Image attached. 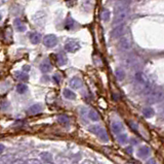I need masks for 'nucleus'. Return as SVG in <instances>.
<instances>
[{"instance_id":"f257e3e1","label":"nucleus","mask_w":164,"mask_h":164,"mask_svg":"<svg viewBox=\"0 0 164 164\" xmlns=\"http://www.w3.org/2000/svg\"><path fill=\"white\" fill-rule=\"evenodd\" d=\"M129 9L127 5H118L115 7V17L113 21V25L121 24L126 18L128 17Z\"/></svg>"},{"instance_id":"f03ea898","label":"nucleus","mask_w":164,"mask_h":164,"mask_svg":"<svg viewBox=\"0 0 164 164\" xmlns=\"http://www.w3.org/2000/svg\"><path fill=\"white\" fill-rule=\"evenodd\" d=\"M131 46H132V39L131 37H130L129 32H127L126 34L124 33L121 37L120 42H119V47H120L121 50L123 51H127L131 49Z\"/></svg>"},{"instance_id":"7ed1b4c3","label":"nucleus","mask_w":164,"mask_h":164,"mask_svg":"<svg viewBox=\"0 0 164 164\" xmlns=\"http://www.w3.org/2000/svg\"><path fill=\"white\" fill-rule=\"evenodd\" d=\"M80 49V44L74 39H67L65 42V50L70 53H75Z\"/></svg>"},{"instance_id":"20e7f679","label":"nucleus","mask_w":164,"mask_h":164,"mask_svg":"<svg viewBox=\"0 0 164 164\" xmlns=\"http://www.w3.org/2000/svg\"><path fill=\"white\" fill-rule=\"evenodd\" d=\"M57 43H58V38L54 34H48L43 38V44L46 48H54L57 46Z\"/></svg>"},{"instance_id":"39448f33","label":"nucleus","mask_w":164,"mask_h":164,"mask_svg":"<svg viewBox=\"0 0 164 164\" xmlns=\"http://www.w3.org/2000/svg\"><path fill=\"white\" fill-rule=\"evenodd\" d=\"M125 33V25L123 24H118L116 27H114V29L111 32L112 38H118V37L122 36Z\"/></svg>"},{"instance_id":"423d86ee","label":"nucleus","mask_w":164,"mask_h":164,"mask_svg":"<svg viewBox=\"0 0 164 164\" xmlns=\"http://www.w3.org/2000/svg\"><path fill=\"white\" fill-rule=\"evenodd\" d=\"M112 129H113V132L116 134H120L123 131V124L120 121H114L112 123Z\"/></svg>"},{"instance_id":"0eeeda50","label":"nucleus","mask_w":164,"mask_h":164,"mask_svg":"<svg viewBox=\"0 0 164 164\" xmlns=\"http://www.w3.org/2000/svg\"><path fill=\"white\" fill-rule=\"evenodd\" d=\"M13 26L16 28V30L18 32H24L26 31V25L21 21V19H14Z\"/></svg>"},{"instance_id":"6e6552de","label":"nucleus","mask_w":164,"mask_h":164,"mask_svg":"<svg viewBox=\"0 0 164 164\" xmlns=\"http://www.w3.org/2000/svg\"><path fill=\"white\" fill-rule=\"evenodd\" d=\"M51 69H53V66H51L50 62L48 61V60L43 61V62L40 64V70H41L42 72H44V73L49 72Z\"/></svg>"},{"instance_id":"1a4fd4ad","label":"nucleus","mask_w":164,"mask_h":164,"mask_svg":"<svg viewBox=\"0 0 164 164\" xmlns=\"http://www.w3.org/2000/svg\"><path fill=\"white\" fill-rule=\"evenodd\" d=\"M70 85H71V87L74 88V89H80L83 84H82V81L79 79V77L75 76L70 81Z\"/></svg>"},{"instance_id":"9d476101","label":"nucleus","mask_w":164,"mask_h":164,"mask_svg":"<svg viewBox=\"0 0 164 164\" xmlns=\"http://www.w3.org/2000/svg\"><path fill=\"white\" fill-rule=\"evenodd\" d=\"M98 136H99V139L104 141V143H108V140H109V137H108V134L106 132V130L105 129H103V128H100L99 129V131H98Z\"/></svg>"},{"instance_id":"9b49d317","label":"nucleus","mask_w":164,"mask_h":164,"mask_svg":"<svg viewBox=\"0 0 164 164\" xmlns=\"http://www.w3.org/2000/svg\"><path fill=\"white\" fill-rule=\"evenodd\" d=\"M41 40V34L38 32H33L31 33V35H30V42L34 44H38Z\"/></svg>"},{"instance_id":"f8f14e48","label":"nucleus","mask_w":164,"mask_h":164,"mask_svg":"<svg viewBox=\"0 0 164 164\" xmlns=\"http://www.w3.org/2000/svg\"><path fill=\"white\" fill-rule=\"evenodd\" d=\"M41 110H42V106H41L40 104H34V105H32L31 107H29L28 113L31 115H36L41 113Z\"/></svg>"},{"instance_id":"ddd939ff","label":"nucleus","mask_w":164,"mask_h":164,"mask_svg":"<svg viewBox=\"0 0 164 164\" xmlns=\"http://www.w3.org/2000/svg\"><path fill=\"white\" fill-rule=\"evenodd\" d=\"M75 25H76L75 21H74L72 18L71 17L67 18L66 23H65V28L67 29V30H72V29L75 28Z\"/></svg>"},{"instance_id":"4468645a","label":"nucleus","mask_w":164,"mask_h":164,"mask_svg":"<svg viewBox=\"0 0 164 164\" xmlns=\"http://www.w3.org/2000/svg\"><path fill=\"white\" fill-rule=\"evenodd\" d=\"M57 60H58V64L59 66H63V65H65L66 63H67V57H66V55L64 53H59L58 54L57 56Z\"/></svg>"},{"instance_id":"2eb2a0df","label":"nucleus","mask_w":164,"mask_h":164,"mask_svg":"<svg viewBox=\"0 0 164 164\" xmlns=\"http://www.w3.org/2000/svg\"><path fill=\"white\" fill-rule=\"evenodd\" d=\"M137 153H139V156L141 158H145V157H147L149 155V153H150V149L148 147H141Z\"/></svg>"},{"instance_id":"dca6fc26","label":"nucleus","mask_w":164,"mask_h":164,"mask_svg":"<svg viewBox=\"0 0 164 164\" xmlns=\"http://www.w3.org/2000/svg\"><path fill=\"white\" fill-rule=\"evenodd\" d=\"M64 96L67 99H70V100H73V99L76 98V94L73 91H71L70 89H65L64 90Z\"/></svg>"},{"instance_id":"f3484780","label":"nucleus","mask_w":164,"mask_h":164,"mask_svg":"<svg viewBox=\"0 0 164 164\" xmlns=\"http://www.w3.org/2000/svg\"><path fill=\"white\" fill-rule=\"evenodd\" d=\"M143 115L146 118H151L154 116V110H153V109H151V107H145L143 110Z\"/></svg>"},{"instance_id":"a211bd4d","label":"nucleus","mask_w":164,"mask_h":164,"mask_svg":"<svg viewBox=\"0 0 164 164\" xmlns=\"http://www.w3.org/2000/svg\"><path fill=\"white\" fill-rule=\"evenodd\" d=\"M88 117L91 119V121H95V122H98L100 121V116L98 115V113H95L94 110H89L88 113Z\"/></svg>"},{"instance_id":"6ab92c4d","label":"nucleus","mask_w":164,"mask_h":164,"mask_svg":"<svg viewBox=\"0 0 164 164\" xmlns=\"http://www.w3.org/2000/svg\"><path fill=\"white\" fill-rule=\"evenodd\" d=\"M27 90H28V87H27V85H25V84H18L17 86V92L20 93V94H24Z\"/></svg>"},{"instance_id":"aec40b11","label":"nucleus","mask_w":164,"mask_h":164,"mask_svg":"<svg viewBox=\"0 0 164 164\" xmlns=\"http://www.w3.org/2000/svg\"><path fill=\"white\" fill-rule=\"evenodd\" d=\"M115 76H116V77L118 80H123L125 77V72H124V70L121 69V68H118L116 69V71H115Z\"/></svg>"},{"instance_id":"412c9836","label":"nucleus","mask_w":164,"mask_h":164,"mask_svg":"<svg viewBox=\"0 0 164 164\" xmlns=\"http://www.w3.org/2000/svg\"><path fill=\"white\" fill-rule=\"evenodd\" d=\"M16 76L18 80H21V81H28L29 80V76H28V74L27 73H25V72H21V71H18L16 72Z\"/></svg>"},{"instance_id":"4be33fe9","label":"nucleus","mask_w":164,"mask_h":164,"mask_svg":"<svg viewBox=\"0 0 164 164\" xmlns=\"http://www.w3.org/2000/svg\"><path fill=\"white\" fill-rule=\"evenodd\" d=\"M117 139H118L119 143L122 144H126L128 141L127 135H126V134H119L118 137H117Z\"/></svg>"},{"instance_id":"5701e85b","label":"nucleus","mask_w":164,"mask_h":164,"mask_svg":"<svg viewBox=\"0 0 164 164\" xmlns=\"http://www.w3.org/2000/svg\"><path fill=\"white\" fill-rule=\"evenodd\" d=\"M58 121L61 123V124H68L69 123V118L67 116H59Z\"/></svg>"},{"instance_id":"b1692460","label":"nucleus","mask_w":164,"mask_h":164,"mask_svg":"<svg viewBox=\"0 0 164 164\" xmlns=\"http://www.w3.org/2000/svg\"><path fill=\"white\" fill-rule=\"evenodd\" d=\"M109 18H110V12L108 9H105L102 13V19H103V21H108V20H109Z\"/></svg>"},{"instance_id":"393cba45","label":"nucleus","mask_w":164,"mask_h":164,"mask_svg":"<svg viewBox=\"0 0 164 164\" xmlns=\"http://www.w3.org/2000/svg\"><path fill=\"white\" fill-rule=\"evenodd\" d=\"M41 158H42L44 161H46V162H50L51 161V156L49 154H47V153H44V154L41 155Z\"/></svg>"},{"instance_id":"a878e982","label":"nucleus","mask_w":164,"mask_h":164,"mask_svg":"<svg viewBox=\"0 0 164 164\" xmlns=\"http://www.w3.org/2000/svg\"><path fill=\"white\" fill-rule=\"evenodd\" d=\"M54 82L57 84H59V83H61L62 77H61V76H59V74L57 73V74H54Z\"/></svg>"},{"instance_id":"bb28decb","label":"nucleus","mask_w":164,"mask_h":164,"mask_svg":"<svg viewBox=\"0 0 164 164\" xmlns=\"http://www.w3.org/2000/svg\"><path fill=\"white\" fill-rule=\"evenodd\" d=\"M100 126H91L90 128H89V130H90L91 132H94V133H98V131H99V129H100Z\"/></svg>"},{"instance_id":"cd10ccee","label":"nucleus","mask_w":164,"mask_h":164,"mask_svg":"<svg viewBox=\"0 0 164 164\" xmlns=\"http://www.w3.org/2000/svg\"><path fill=\"white\" fill-rule=\"evenodd\" d=\"M128 124H129V126H130V128L133 129L135 131H137V125L136 124L135 122H131V121H130V122L128 123Z\"/></svg>"},{"instance_id":"c85d7f7f","label":"nucleus","mask_w":164,"mask_h":164,"mask_svg":"<svg viewBox=\"0 0 164 164\" xmlns=\"http://www.w3.org/2000/svg\"><path fill=\"white\" fill-rule=\"evenodd\" d=\"M147 164H156V162H155L154 159H150V160H149V161L147 162Z\"/></svg>"},{"instance_id":"c756f323","label":"nucleus","mask_w":164,"mask_h":164,"mask_svg":"<svg viewBox=\"0 0 164 164\" xmlns=\"http://www.w3.org/2000/svg\"><path fill=\"white\" fill-rule=\"evenodd\" d=\"M3 150H4V146H3V144H0V152H2Z\"/></svg>"},{"instance_id":"7c9ffc66","label":"nucleus","mask_w":164,"mask_h":164,"mask_svg":"<svg viewBox=\"0 0 164 164\" xmlns=\"http://www.w3.org/2000/svg\"><path fill=\"white\" fill-rule=\"evenodd\" d=\"M29 69H30V67H29L28 65H27V66H26V65L24 66V70H27V71H28Z\"/></svg>"},{"instance_id":"2f4dec72","label":"nucleus","mask_w":164,"mask_h":164,"mask_svg":"<svg viewBox=\"0 0 164 164\" xmlns=\"http://www.w3.org/2000/svg\"><path fill=\"white\" fill-rule=\"evenodd\" d=\"M126 151L130 153V152H132V149L131 148H127V149H126Z\"/></svg>"},{"instance_id":"473e14b6","label":"nucleus","mask_w":164,"mask_h":164,"mask_svg":"<svg viewBox=\"0 0 164 164\" xmlns=\"http://www.w3.org/2000/svg\"><path fill=\"white\" fill-rule=\"evenodd\" d=\"M0 21H1V14H0Z\"/></svg>"}]
</instances>
